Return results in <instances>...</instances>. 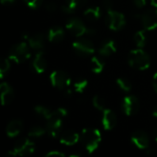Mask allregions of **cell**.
Masks as SVG:
<instances>
[{"label": "cell", "mask_w": 157, "mask_h": 157, "mask_svg": "<svg viewBox=\"0 0 157 157\" xmlns=\"http://www.w3.org/2000/svg\"><path fill=\"white\" fill-rule=\"evenodd\" d=\"M151 3L154 6L157 7V0H151Z\"/></svg>", "instance_id": "obj_39"}, {"label": "cell", "mask_w": 157, "mask_h": 157, "mask_svg": "<svg viewBox=\"0 0 157 157\" xmlns=\"http://www.w3.org/2000/svg\"><path fill=\"white\" fill-rule=\"evenodd\" d=\"M0 93H1V102L3 106L8 105L14 98V90L12 88V86L4 82L1 84L0 86Z\"/></svg>", "instance_id": "obj_15"}, {"label": "cell", "mask_w": 157, "mask_h": 157, "mask_svg": "<svg viewBox=\"0 0 157 157\" xmlns=\"http://www.w3.org/2000/svg\"><path fill=\"white\" fill-rule=\"evenodd\" d=\"M132 144L139 149L146 150L149 148V137L144 131H136L132 135Z\"/></svg>", "instance_id": "obj_12"}, {"label": "cell", "mask_w": 157, "mask_h": 157, "mask_svg": "<svg viewBox=\"0 0 157 157\" xmlns=\"http://www.w3.org/2000/svg\"><path fill=\"white\" fill-rule=\"evenodd\" d=\"M32 67L37 74H42L45 72L47 68V62H46L44 52L42 51H39L36 53L32 61Z\"/></svg>", "instance_id": "obj_14"}, {"label": "cell", "mask_w": 157, "mask_h": 157, "mask_svg": "<svg viewBox=\"0 0 157 157\" xmlns=\"http://www.w3.org/2000/svg\"><path fill=\"white\" fill-rule=\"evenodd\" d=\"M86 1L87 0H66V4H68L76 10L77 8L83 6L86 3Z\"/></svg>", "instance_id": "obj_30"}, {"label": "cell", "mask_w": 157, "mask_h": 157, "mask_svg": "<svg viewBox=\"0 0 157 157\" xmlns=\"http://www.w3.org/2000/svg\"><path fill=\"white\" fill-rule=\"evenodd\" d=\"M27 40L29 42V47L35 51H42V49L45 45L44 36L41 33H36L33 35H29V37Z\"/></svg>", "instance_id": "obj_16"}, {"label": "cell", "mask_w": 157, "mask_h": 157, "mask_svg": "<svg viewBox=\"0 0 157 157\" xmlns=\"http://www.w3.org/2000/svg\"><path fill=\"white\" fill-rule=\"evenodd\" d=\"M133 1H134V5L138 8H143L146 5V0H133Z\"/></svg>", "instance_id": "obj_36"}, {"label": "cell", "mask_w": 157, "mask_h": 157, "mask_svg": "<svg viewBox=\"0 0 157 157\" xmlns=\"http://www.w3.org/2000/svg\"><path fill=\"white\" fill-rule=\"evenodd\" d=\"M10 69V63L6 58L2 59L1 61V65H0V77L3 78L6 74L8 73Z\"/></svg>", "instance_id": "obj_29"}, {"label": "cell", "mask_w": 157, "mask_h": 157, "mask_svg": "<svg viewBox=\"0 0 157 157\" xmlns=\"http://www.w3.org/2000/svg\"><path fill=\"white\" fill-rule=\"evenodd\" d=\"M51 84L57 89H65L71 84L70 75L63 70H55L50 75Z\"/></svg>", "instance_id": "obj_8"}, {"label": "cell", "mask_w": 157, "mask_h": 157, "mask_svg": "<svg viewBox=\"0 0 157 157\" xmlns=\"http://www.w3.org/2000/svg\"><path fill=\"white\" fill-rule=\"evenodd\" d=\"M73 49L78 55L81 56H88L95 52V47L93 43L86 39L75 40L73 43Z\"/></svg>", "instance_id": "obj_10"}, {"label": "cell", "mask_w": 157, "mask_h": 157, "mask_svg": "<svg viewBox=\"0 0 157 157\" xmlns=\"http://www.w3.org/2000/svg\"><path fill=\"white\" fill-rule=\"evenodd\" d=\"M87 85H88V82L86 79H78L74 84V89L77 93H83L87 87Z\"/></svg>", "instance_id": "obj_28"}, {"label": "cell", "mask_w": 157, "mask_h": 157, "mask_svg": "<svg viewBox=\"0 0 157 157\" xmlns=\"http://www.w3.org/2000/svg\"><path fill=\"white\" fill-rule=\"evenodd\" d=\"M153 86L155 90L157 92V72L154 75V78H153Z\"/></svg>", "instance_id": "obj_37"}, {"label": "cell", "mask_w": 157, "mask_h": 157, "mask_svg": "<svg viewBox=\"0 0 157 157\" xmlns=\"http://www.w3.org/2000/svg\"><path fill=\"white\" fill-rule=\"evenodd\" d=\"M79 140H80V135L77 132L72 131H67L63 134H61L60 136V143L67 146L75 145V144L78 143Z\"/></svg>", "instance_id": "obj_17"}, {"label": "cell", "mask_w": 157, "mask_h": 157, "mask_svg": "<svg viewBox=\"0 0 157 157\" xmlns=\"http://www.w3.org/2000/svg\"><path fill=\"white\" fill-rule=\"evenodd\" d=\"M134 42L137 45V47L139 48H143L145 46L146 42H147V36L144 30H138L136 31V33L134 34Z\"/></svg>", "instance_id": "obj_23"}, {"label": "cell", "mask_w": 157, "mask_h": 157, "mask_svg": "<svg viewBox=\"0 0 157 157\" xmlns=\"http://www.w3.org/2000/svg\"><path fill=\"white\" fill-rule=\"evenodd\" d=\"M61 9H62V11L63 13H66V14H73L75 11V9L74 7H72L71 6H69L68 4H65V5L62 6Z\"/></svg>", "instance_id": "obj_34"}, {"label": "cell", "mask_w": 157, "mask_h": 157, "mask_svg": "<svg viewBox=\"0 0 157 157\" xmlns=\"http://www.w3.org/2000/svg\"><path fill=\"white\" fill-rule=\"evenodd\" d=\"M64 36H65V32L63 29L58 26H54L51 28L48 32V40L53 43L61 42L64 39Z\"/></svg>", "instance_id": "obj_20"}, {"label": "cell", "mask_w": 157, "mask_h": 157, "mask_svg": "<svg viewBox=\"0 0 157 157\" xmlns=\"http://www.w3.org/2000/svg\"><path fill=\"white\" fill-rule=\"evenodd\" d=\"M154 136H155V141L157 142V128L155 130V132H154Z\"/></svg>", "instance_id": "obj_41"}, {"label": "cell", "mask_w": 157, "mask_h": 157, "mask_svg": "<svg viewBox=\"0 0 157 157\" xmlns=\"http://www.w3.org/2000/svg\"><path fill=\"white\" fill-rule=\"evenodd\" d=\"M45 8H46V10H47L48 12L52 13V12H54V11L57 9V5H56L54 2H52V1H50V2H48V3H46Z\"/></svg>", "instance_id": "obj_32"}, {"label": "cell", "mask_w": 157, "mask_h": 157, "mask_svg": "<svg viewBox=\"0 0 157 157\" xmlns=\"http://www.w3.org/2000/svg\"><path fill=\"white\" fill-rule=\"evenodd\" d=\"M16 0H1V3L3 5H9V4H13L15 3Z\"/></svg>", "instance_id": "obj_38"}, {"label": "cell", "mask_w": 157, "mask_h": 157, "mask_svg": "<svg viewBox=\"0 0 157 157\" xmlns=\"http://www.w3.org/2000/svg\"><path fill=\"white\" fill-rule=\"evenodd\" d=\"M34 111H35V113L38 115V116H40V118H42V119H45L46 121L52 116V110H50L48 108H46L45 106H41V105H38V106H36L35 108H34Z\"/></svg>", "instance_id": "obj_24"}, {"label": "cell", "mask_w": 157, "mask_h": 157, "mask_svg": "<svg viewBox=\"0 0 157 157\" xmlns=\"http://www.w3.org/2000/svg\"><path fill=\"white\" fill-rule=\"evenodd\" d=\"M116 82H117V85L119 86V87L121 90H123L124 92H130L132 88L131 81L125 77H120L117 79Z\"/></svg>", "instance_id": "obj_25"}, {"label": "cell", "mask_w": 157, "mask_h": 157, "mask_svg": "<svg viewBox=\"0 0 157 157\" xmlns=\"http://www.w3.org/2000/svg\"><path fill=\"white\" fill-rule=\"evenodd\" d=\"M117 124V116L115 112L109 109H106L103 111L102 116V125L106 131H110L115 128Z\"/></svg>", "instance_id": "obj_13"}, {"label": "cell", "mask_w": 157, "mask_h": 157, "mask_svg": "<svg viewBox=\"0 0 157 157\" xmlns=\"http://www.w3.org/2000/svg\"><path fill=\"white\" fill-rule=\"evenodd\" d=\"M92 103H93V106L98 110L104 111L106 109V101L100 96H95L92 99Z\"/></svg>", "instance_id": "obj_27"}, {"label": "cell", "mask_w": 157, "mask_h": 157, "mask_svg": "<svg viewBox=\"0 0 157 157\" xmlns=\"http://www.w3.org/2000/svg\"><path fill=\"white\" fill-rule=\"evenodd\" d=\"M35 151V144L28 138L20 139L15 144V147L7 153L12 156H26L31 155Z\"/></svg>", "instance_id": "obj_6"}, {"label": "cell", "mask_w": 157, "mask_h": 157, "mask_svg": "<svg viewBox=\"0 0 157 157\" xmlns=\"http://www.w3.org/2000/svg\"><path fill=\"white\" fill-rule=\"evenodd\" d=\"M153 115L155 116V117H156L157 118V107L155 108V109H154V111H153Z\"/></svg>", "instance_id": "obj_40"}, {"label": "cell", "mask_w": 157, "mask_h": 157, "mask_svg": "<svg viewBox=\"0 0 157 157\" xmlns=\"http://www.w3.org/2000/svg\"><path fill=\"white\" fill-rule=\"evenodd\" d=\"M102 6H103V7H104L107 11L111 10V9H112V6H113L112 0H103V1H102Z\"/></svg>", "instance_id": "obj_35"}, {"label": "cell", "mask_w": 157, "mask_h": 157, "mask_svg": "<svg viewBox=\"0 0 157 157\" xmlns=\"http://www.w3.org/2000/svg\"><path fill=\"white\" fill-rule=\"evenodd\" d=\"M128 63L131 67L144 71L151 65V57L142 48H138L130 52L128 55Z\"/></svg>", "instance_id": "obj_3"}, {"label": "cell", "mask_w": 157, "mask_h": 157, "mask_svg": "<svg viewBox=\"0 0 157 157\" xmlns=\"http://www.w3.org/2000/svg\"><path fill=\"white\" fill-rule=\"evenodd\" d=\"M104 67H105V63L100 58H98L97 56H94L91 59V69H92L93 73L100 74L104 70Z\"/></svg>", "instance_id": "obj_22"}, {"label": "cell", "mask_w": 157, "mask_h": 157, "mask_svg": "<svg viewBox=\"0 0 157 157\" xmlns=\"http://www.w3.org/2000/svg\"><path fill=\"white\" fill-rule=\"evenodd\" d=\"M67 30L75 37H81L84 34H95L96 29L87 28L78 17H72L66 23Z\"/></svg>", "instance_id": "obj_5"}, {"label": "cell", "mask_w": 157, "mask_h": 157, "mask_svg": "<svg viewBox=\"0 0 157 157\" xmlns=\"http://www.w3.org/2000/svg\"><path fill=\"white\" fill-rule=\"evenodd\" d=\"M22 128H23V122L20 120H13L6 126V135L10 138H15L21 132Z\"/></svg>", "instance_id": "obj_18"}, {"label": "cell", "mask_w": 157, "mask_h": 157, "mask_svg": "<svg viewBox=\"0 0 157 157\" xmlns=\"http://www.w3.org/2000/svg\"><path fill=\"white\" fill-rule=\"evenodd\" d=\"M8 57L10 60L17 63L26 62L30 57V52L28 43H26L25 41H21L13 45L9 50Z\"/></svg>", "instance_id": "obj_4"}, {"label": "cell", "mask_w": 157, "mask_h": 157, "mask_svg": "<svg viewBox=\"0 0 157 157\" xmlns=\"http://www.w3.org/2000/svg\"><path fill=\"white\" fill-rule=\"evenodd\" d=\"M24 1L27 4V6L32 9L39 8L43 3V0H24Z\"/></svg>", "instance_id": "obj_31"}, {"label": "cell", "mask_w": 157, "mask_h": 157, "mask_svg": "<svg viewBox=\"0 0 157 157\" xmlns=\"http://www.w3.org/2000/svg\"><path fill=\"white\" fill-rule=\"evenodd\" d=\"M67 116V109L59 108L52 111V116L47 120L46 132L52 138H57L63 128V120Z\"/></svg>", "instance_id": "obj_1"}, {"label": "cell", "mask_w": 157, "mask_h": 157, "mask_svg": "<svg viewBox=\"0 0 157 157\" xmlns=\"http://www.w3.org/2000/svg\"><path fill=\"white\" fill-rule=\"evenodd\" d=\"M45 156H47V157H53V156L63 157V156H65V155H64L63 153L60 152V151L52 150V151H50V152H48V153L45 155Z\"/></svg>", "instance_id": "obj_33"}, {"label": "cell", "mask_w": 157, "mask_h": 157, "mask_svg": "<svg viewBox=\"0 0 157 157\" xmlns=\"http://www.w3.org/2000/svg\"><path fill=\"white\" fill-rule=\"evenodd\" d=\"M117 52V47H116V43L114 40H104L98 50V52L101 56H109L112 55L113 53H115Z\"/></svg>", "instance_id": "obj_19"}, {"label": "cell", "mask_w": 157, "mask_h": 157, "mask_svg": "<svg viewBox=\"0 0 157 157\" xmlns=\"http://www.w3.org/2000/svg\"><path fill=\"white\" fill-rule=\"evenodd\" d=\"M106 24L112 30H121L126 25L125 16L114 10H109L106 16Z\"/></svg>", "instance_id": "obj_7"}, {"label": "cell", "mask_w": 157, "mask_h": 157, "mask_svg": "<svg viewBox=\"0 0 157 157\" xmlns=\"http://www.w3.org/2000/svg\"><path fill=\"white\" fill-rule=\"evenodd\" d=\"M142 24L145 30H153L157 28V9H149L142 15Z\"/></svg>", "instance_id": "obj_11"}, {"label": "cell", "mask_w": 157, "mask_h": 157, "mask_svg": "<svg viewBox=\"0 0 157 157\" xmlns=\"http://www.w3.org/2000/svg\"><path fill=\"white\" fill-rule=\"evenodd\" d=\"M80 140L87 153L92 154L98 149L101 142V133L98 129L85 128L80 134Z\"/></svg>", "instance_id": "obj_2"}, {"label": "cell", "mask_w": 157, "mask_h": 157, "mask_svg": "<svg viewBox=\"0 0 157 157\" xmlns=\"http://www.w3.org/2000/svg\"><path fill=\"white\" fill-rule=\"evenodd\" d=\"M84 16L89 21H96L101 17V8L99 6H91L85 10Z\"/></svg>", "instance_id": "obj_21"}, {"label": "cell", "mask_w": 157, "mask_h": 157, "mask_svg": "<svg viewBox=\"0 0 157 157\" xmlns=\"http://www.w3.org/2000/svg\"><path fill=\"white\" fill-rule=\"evenodd\" d=\"M45 132H46V129H44L43 127H41V126H33L29 130L28 135L30 138H40V137L43 136L45 134Z\"/></svg>", "instance_id": "obj_26"}, {"label": "cell", "mask_w": 157, "mask_h": 157, "mask_svg": "<svg viewBox=\"0 0 157 157\" xmlns=\"http://www.w3.org/2000/svg\"><path fill=\"white\" fill-rule=\"evenodd\" d=\"M121 109L127 116H132L138 112L140 109V101L137 97L133 95L127 96L122 100Z\"/></svg>", "instance_id": "obj_9"}]
</instances>
